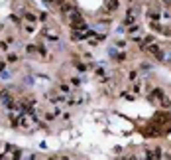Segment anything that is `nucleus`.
Returning a JSON list of instances; mask_svg holds the SVG:
<instances>
[{"mask_svg": "<svg viewBox=\"0 0 171 160\" xmlns=\"http://www.w3.org/2000/svg\"><path fill=\"white\" fill-rule=\"evenodd\" d=\"M163 99L165 97H163V91H161V89H153V91H151V97H150L151 103H159V105H161Z\"/></svg>", "mask_w": 171, "mask_h": 160, "instance_id": "2", "label": "nucleus"}, {"mask_svg": "<svg viewBox=\"0 0 171 160\" xmlns=\"http://www.w3.org/2000/svg\"><path fill=\"white\" fill-rule=\"evenodd\" d=\"M75 10H77V6H75L73 2H65V0H63V4H61V12H63V14L69 16V14H73Z\"/></svg>", "mask_w": 171, "mask_h": 160, "instance_id": "3", "label": "nucleus"}, {"mask_svg": "<svg viewBox=\"0 0 171 160\" xmlns=\"http://www.w3.org/2000/svg\"><path fill=\"white\" fill-rule=\"evenodd\" d=\"M26 20H30V22H35V14L28 12V14H26Z\"/></svg>", "mask_w": 171, "mask_h": 160, "instance_id": "5", "label": "nucleus"}, {"mask_svg": "<svg viewBox=\"0 0 171 160\" xmlns=\"http://www.w3.org/2000/svg\"><path fill=\"white\" fill-rule=\"evenodd\" d=\"M132 22H134V14L130 12V16H128V18H126V26H130Z\"/></svg>", "mask_w": 171, "mask_h": 160, "instance_id": "6", "label": "nucleus"}, {"mask_svg": "<svg viewBox=\"0 0 171 160\" xmlns=\"http://www.w3.org/2000/svg\"><path fill=\"white\" fill-rule=\"evenodd\" d=\"M138 30H140L138 26H130V30H128V34H136V32H138Z\"/></svg>", "mask_w": 171, "mask_h": 160, "instance_id": "7", "label": "nucleus"}, {"mask_svg": "<svg viewBox=\"0 0 171 160\" xmlns=\"http://www.w3.org/2000/svg\"><path fill=\"white\" fill-rule=\"evenodd\" d=\"M145 47H148V52H150L153 57H158V60H163V52H161V47H159L158 44H153V42H151V44H148Z\"/></svg>", "mask_w": 171, "mask_h": 160, "instance_id": "1", "label": "nucleus"}, {"mask_svg": "<svg viewBox=\"0 0 171 160\" xmlns=\"http://www.w3.org/2000/svg\"><path fill=\"white\" fill-rule=\"evenodd\" d=\"M106 8H108V10H112V12H114V10L118 8V0H108V2H106Z\"/></svg>", "mask_w": 171, "mask_h": 160, "instance_id": "4", "label": "nucleus"}, {"mask_svg": "<svg viewBox=\"0 0 171 160\" xmlns=\"http://www.w3.org/2000/svg\"><path fill=\"white\" fill-rule=\"evenodd\" d=\"M151 28H153V30H155V32H159V30H161V28H159L158 24H155V22H151Z\"/></svg>", "mask_w": 171, "mask_h": 160, "instance_id": "8", "label": "nucleus"}, {"mask_svg": "<svg viewBox=\"0 0 171 160\" xmlns=\"http://www.w3.org/2000/svg\"><path fill=\"white\" fill-rule=\"evenodd\" d=\"M45 2H55V0H45Z\"/></svg>", "mask_w": 171, "mask_h": 160, "instance_id": "9", "label": "nucleus"}]
</instances>
